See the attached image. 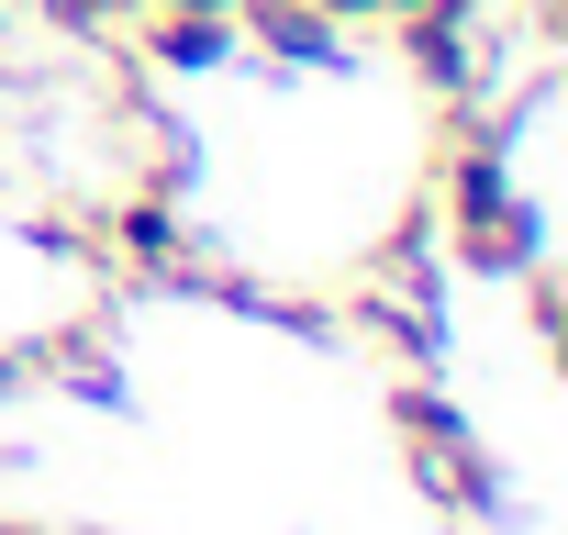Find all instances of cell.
<instances>
[{"label": "cell", "mask_w": 568, "mask_h": 535, "mask_svg": "<svg viewBox=\"0 0 568 535\" xmlns=\"http://www.w3.org/2000/svg\"><path fill=\"white\" fill-rule=\"evenodd\" d=\"M12 380H23V357H0V391H12Z\"/></svg>", "instance_id": "277c9868"}, {"label": "cell", "mask_w": 568, "mask_h": 535, "mask_svg": "<svg viewBox=\"0 0 568 535\" xmlns=\"http://www.w3.org/2000/svg\"><path fill=\"white\" fill-rule=\"evenodd\" d=\"M324 23H379V0H313Z\"/></svg>", "instance_id": "3957f363"}, {"label": "cell", "mask_w": 568, "mask_h": 535, "mask_svg": "<svg viewBox=\"0 0 568 535\" xmlns=\"http://www.w3.org/2000/svg\"><path fill=\"white\" fill-rule=\"evenodd\" d=\"M0 535H34V524H12V513H0Z\"/></svg>", "instance_id": "5b68a950"}, {"label": "cell", "mask_w": 568, "mask_h": 535, "mask_svg": "<svg viewBox=\"0 0 568 535\" xmlns=\"http://www.w3.org/2000/svg\"><path fill=\"white\" fill-rule=\"evenodd\" d=\"M390 424L413 435V468H424V491H435V502H479V491H490L479 435H468V424H457V413H446L424 380H402V391H390Z\"/></svg>", "instance_id": "7a4b0ae2"}, {"label": "cell", "mask_w": 568, "mask_h": 535, "mask_svg": "<svg viewBox=\"0 0 568 535\" xmlns=\"http://www.w3.org/2000/svg\"><path fill=\"white\" fill-rule=\"evenodd\" d=\"M446 245H457L468 268H524V256H535V212L501 190V168H490V134L446 157Z\"/></svg>", "instance_id": "6da1fadb"}]
</instances>
